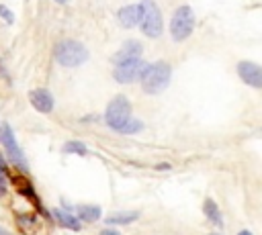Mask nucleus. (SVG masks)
Instances as JSON below:
<instances>
[{"label":"nucleus","instance_id":"1","mask_svg":"<svg viewBox=\"0 0 262 235\" xmlns=\"http://www.w3.org/2000/svg\"><path fill=\"white\" fill-rule=\"evenodd\" d=\"M172 78V68L166 62H156V64H146L142 72V88L146 94H160L162 90H166Z\"/></svg>","mask_w":262,"mask_h":235},{"label":"nucleus","instance_id":"2","mask_svg":"<svg viewBox=\"0 0 262 235\" xmlns=\"http://www.w3.org/2000/svg\"><path fill=\"white\" fill-rule=\"evenodd\" d=\"M55 60L63 68H78L88 60V49L76 39H66L55 45Z\"/></svg>","mask_w":262,"mask_h":235},{"label":"nucleus","instance_id":"3","mask_svg":"<svg viewBox=\"0 0 262 235\" xmlns=\"http://www.w3.org/2000/svg\"><path fill=\"white\" fill-rule=\"evenodd\" d=\"M140 27L142 33L150 39H158L164 31V23H162V13L154 0H142L140 3Z\"/></svg>","mask_w":262,"mask_h":235},{"label":"nucleus","instance_id":"4","mask_svg":"<svg viewBox=\"0 0 262 235\" xmlns=\"http://www.w3.org/2000/svg\"><path fill=\"white\" fill-rule=\"evenodd\" d=\"M194 31V13L190 7H180L174 11L172 21H170V35L174 41H184L192 35Z\"/></svg>","mask_w":262,"mask_h":235},{"label":"nucleus","instance_id":"5","mask_svg":"<svg viewBox=\"0 0 262 235\" xmlns=\"http://www.w3.org/2000/svg\"><path fill=\"white\" fill-rule=\"evenodd\" d=\"M129 119H131V102H129L123 94L115 96V98L109 102L107 110H105V121H107V125H109L111 129H115V131H121Z\"/></svg>","mask_w":262,"mask_h":235},{"label":"nucleus","instance_id":"6","mask_svg":"<svg viewBox=\"0 0 262 235\" xmlns=\"http://www.w3.org/2000/svg\"><path fill=\"white\" fill-rule=\"evenodd\" d=\"M0 141L5 143V150L9 152V158L11 162H15L17 166H21L23 170H27V158L23 154V150L19 148V143H17V137L11 129V125H3V129H0Z\"/></svg>","mask_w":262,"mask_h":235},{"label":"nucleus","instance_id":"7","mask_svg":"<svg viewBox=\"0 0 262 235\" xmlns=\"http://www.w3.org/2000/svg\"><path fill=\"white\" fill-rule=\"evenodd\" d=\"M144 68H146V62H142V57H138V60L123 62V64L115 66V80H117L119 84L138 82V80L142 78Z\"/></svg>","mask_w":262,"mask_h":235},{"label":"nucleus","instance_id":"8","mask_svg":"<svg viewBox=\"0 0 262 235\" xmlns=\"http://www.w3.org/2000/svg\"><path fill=\"white\" fill-rule=\"evenodd\" d=\"M238 76L242 82H246L252 88H262V70L254 62H240L238 64Z\"/></svg>","mask_w":262,"mask_h":235},{"label":"nucleus","instance_id":"9","mask_svg":"<svg viewBox=\"0 0 262 235\" xmlns=\"http://www.w3.org/2000/svg\"><path fill=\"white\" fill-rule=\"evenodd\" d=\"M29 100L35 106V110L47 114L53 110V94L47 90V88H35V90L29 92Z\"/></svg>","mask_w":262,"mask_h":235},{"label":"nucleus","instance_id":"10","mask_svg":"<svg viewBox=\"0 0 262 235\" xmlns=\"http://www.w3.org/2000/svg\"><path fill=\"white\" fill-rule=\"evenodd\" d=\"M142 43L140 41H127L123 43V47L113 55V66H119L123 62H129V60H138V57H142Z\"/></svg>","mask_w":262,"mask_h":235},{"label":"nucleus","instance_id":"11","mask_svg":"<svg viewBox=\"0 0 262 235\" xmlns=\"http://www.w3.org/2000/svg\"><path fill=\"white\" fill-rule=\"evenodd\" d=\"M140 5H129L117 13V19L123 29H134L136 25H140Z\"/></svg>","mask_w":262,"mask_h":235},{"label":"nucleus","instance_id":"12","mask_svg":"<svg viewBox=\"0 0 262 235\" xmlns=\"http://www.w3.org/2000/svg\"><path fill=\"white\" fill-rule=\"evenodd\" d=\"M203 213H205V217H207L213 225L223 227V217H221V211H219L217 202H215L213 198H207V200L203 202Z\"/></svg>","mask_w":262,"mask_h":235},{"label":"nucleus","instance_id":"13","mask_svg":"<svg viewBox=\"0 0 262 235\" xmlns=\"http://www.w3.org/2000/svg\"><path fill=\"white\" fill-rule=\"evenodd\" d=\"M55 219L59 221V225L68 227V229H72V231H80V229H82L80 219L74 217V215L68 213V211H63V209H55Z\"/></svg>","mask_w":262,"mask_h":235},{"label":"nucleus","instance_id":"14","mask_svg":"<svg viewBox=\"0 0 262 235\" xmlns=\"http://www.w3.org/2000/svg\"><path fill=\"white\" fill-rule=\"evenodd\" d=\"M140 219V213L134 211V213H115L111 217H107V225H129V223H134Z\"/></svg>","mask_w":262,"mask_h":235},{"label":"nucleus","instance_id":"15","mask_svg":"<svg viewBox=\"0 0 262 235\" xmlns=\"http://www.w3.org/2000/svg\"><path fill=\"white\" fill-rule=\"evenodd\" d=\"M78 219H80V221H86V223L98 221V219H101V207H94V204H86V207H80V209H78Z\"/></svg>","mask_w":262,"mask_h":235},{"label":"nucleus","instance_id":"16","mask_svg":"<svg viewBox=\"0 0 262 235\" xmlns=\"http://www.w3.org/2000/svg\"><path fill=\"white\" fill-rule=\"evenodd\" d=\"M63 154H76V156H86L88 148L82 141H68L63 145Z\"/></svg>","mask_w":262,"mask_h":235},{"label":"nucleus","instance_id":"17","mask_svg":"<svg viewBox=\"0 0 262 235\" xmlns=\"http://www.w3.org/2000/svg\"><path fill=\"white\" fill-rule=\"evenodd\" d=\"M144 129V123L142 121H136V119H129L125 123V127L119 131V133H125V135H131V133H140Z\"/></svg>","mask_w":262,"mask_h":235},{"label":"nucleus","instance_id":"18","mask_svg":"<svg viewBox=\"0 0 262 235\" xmlns=\"http://www.w3.org/2000/svg\"><path fill=\"white\" fill-rule=\"evenodd\" d=\"M9 192V184H7V172L0 170V196H5Z\"/></svg>","mask_w":262,"mask_h":235},{"label":"nucleus","instance_id":"19","mask_svg":"<svg viewBox=\"0 0 262 235\" xmlns=\"http://www.w3.org/2000/svg\"><path fill=\"white\" fill-rule=\"evenodd\" d=\"M0 17H3V19H5V21H7L9 25H11L13 21H15V17H13V13H11V11H9V9L5 7V5H0Z\"/></svg>","mask_w":262,"mask_h":235},{"label":"nucleus","instance_id":"20","mask_svg":"<svg viewBox=\"0 0 262 235\" xmlns=\"http://www.w3.org/2000/svg\"><path fill=\"white\" fill-rule=\"evenodd\" d=\"M101 235H121V233H117V231H113V229H105Z\"/></svg>","mask_w":262,"mask_h":235},{"label":"nucleus","instance_id":"21","mask_svg":"<svg viewBox=\"0 0 262 235\" xmlns=\"http://www.w3.org/2000/svg\"><path fill=\"white\" fill-rule=\"evenodd\" d=\"M238 235H252V233H250V231H248V229H244V231H240V233H238Z\"/></svg>","mask_w":262,"mask_h":235},{"label":"nucleus","instance_id":"22","mask_svg":"<svg viewBox=\"0 0 262 235\" xmlns=\"http://www.w3.org/2000/svg\"><path fill=\"white\" fill-rule=\"evenodd\" d=\"M0 235H11V233H9L7 229H3V227H0Z\"/></svg>","mask_w":262,"mask_h":235},{"label":"nucleus","instance_id":"23","mask_svg":"<svg viewBox=\"0 0 262 235\" xmlns=\"http://www.w3.org/2000/svg\"><path fill=\"white\" fill-rule=\"evenodd\" d=\"M55 3H59V5H66V3H68V0H55Z\"/></svg>","mask_w":262,"mask_h":235},{"label":"nucleus","instance_id":"24","mask_svg":"<svg viewBox=\"0 0 262 235\" xmlns=\"http://www.w3.org/2000/svg\"><path fill=\"white\" fill-rule=\"evenodd\" d=\"M213 235H219V233H213Z\"/></svg>","mask_w":262,"mask_h":235}]
</instances>
